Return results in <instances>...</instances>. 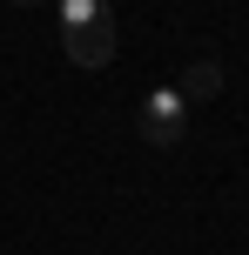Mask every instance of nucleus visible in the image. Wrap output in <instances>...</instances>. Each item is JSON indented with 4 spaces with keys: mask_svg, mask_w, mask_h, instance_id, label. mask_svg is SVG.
<instances>
[{
    "mask_svg": "<svg viewBox=\"0 0 249 255\" xmlns=\"http://www.w3.org/2000/svg\"><path fill=\"white\" fill-rule=\"evenodd\" d=\"M175 94H182V101H209V94H223V67H216V61H189Z\"/></svg>",
    "mask_w": 249,
    "mask_h": 255,
    "instance_id": "7ed1b4c3",
    "label": "nucleus"
},
{
    "mask_svg": "<svg viewBox=\"0 0 249 255\" xmlns=\"http://www.w3.org/2000/svg\"><path fill=\"white\" fill-rule=\"evenodd\" d=\"M61 40H67V61L74 67H108L115 61V13L81 20V27H61Z\"/></svg>",
    "mask_w": 249,
    "mask_h": 255,
    "instance_id": "f03ea898",
    "label": "nucleus"
},
{
    "mask_svg": "<svg viewBox=\"0 0 249 255\" xmlns=\"http://www.w3.org/2000/svg\"><path fill=\"white\" fill-rule=\"evenodd\" d=\"M182 128H189V101H182L175 88H148V94H142V134L155 141V148H175Z\"/></svg>",
    "mask_w": 249,
    "mask_h": 255,
    "instance_id": "f257e3e1",
    "label": "nucleus"
},
{
    "mask_svg": "<svg viewBox=\"0 0 249 255\" xmlns=\"http://www.w3.org/2000/svg\"><path fill=\"white\" fill-rule=\"evenodd\" d=\"M54 7H61V27H81V20H101L108 0H54Z\"/></svg>",
    "mask_w": 249,
    "mask_h": 255,
    "instance_id": "20e7f679",
    "label": "nucleus"
},
{
    "mask_svg": "<svg viewBox=\"0 0 249 255\" xmlns=\"http://www.w3.org/2000/svg\"><path fill=\"white\" fill-rule=\"evenodd\" d=\"M13 7H54V0H13Z\"/></svg>",
    "mask_w": 249,
    "mask_h": 255,
    "instance_id": "39448f33",
    "label": "nucleus"
}]
</instances>
